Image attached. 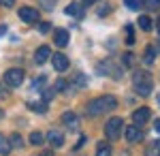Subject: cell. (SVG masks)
<instances>
[{"mask_svg": "<svg viewBox=\"0 0 160 156\" xmlns=\"http://www.w3.org/2000/svg\"><path fill=\"white\" fill-rule=\"evenodd\" d=\"M154 47H156V51H160V41H156V43H154Z\"/></svg>", "mask_w": 160, "mask_h": 156, "instance_id": "cell-33", "label": "cell"}, {"mask_svg": "<svg viewBox=\"0 0 160 156\" xmlns=\"http://www.w3.org/2000/svg\"><path fill=\"white\" fill-rule=\"evenodd\" d=\"M122 131H124V120L122 118H111V120H107V124H105V135H107V139H120Z\"/></svg>", "mask_w": 160, "mask_h": 156, "instance_id": "cell-3", "label": "cell"}, {"mask_svg": "<svg viewBox=\"0 0 160 156\" xmlns=\"http://www.w3.org/2000/svg\"><path fill=\"white\" fill-rule=\"evenodd\" d=\"M68 41H71V36H68V30H56L53 32V43L58 45V47H66L68 45Z\"/></svg>", "mask_w": 160, "mask_h": 156, "instance_id": "cell-11", "label": "cell"}, {"mask_svg": "<svg viewBox=\"0 0 160 156\" xmlns=\"http://www.w3.org/2000/svg\"><path fill=\"white\" fill-rule=\"evenodd\" d=\"M51 58V49L47 47V45H43V47H38L37 51H34V62L37 64H43V62H47Z\"/></svg>", "mask_w": 160, "mask_h": 156, "instance_id": "cell-13", "label": "cell"}, {"mask_svg": "<svg viewBox=\"0 0 160 156\" xmlns=\"http://www.w3.org/2000/svg\"><path fill=\"white\" fill-rule=\"evenodd\" d=\"M154 128H156V131L160 133V118H158V120H156V122H154Z\"/></svg>", "mask_w": 160, "mask_h": 156, "instance_id": "cell-31", "label": "cell"}, {"mask_svg": "<svg viewBox=\"0 0 160 156\" xmlns=\"http://www.w3.org/2000/svg\"><path fill=\"white\" fill-rule=\"evenodd\" d=\"M139 26H141V30L149 32V30H152V19H149L148 15H141V17H139Z\"/></svg>", "mask_w": 160, "mask_h": 156, "instance_id": "cell-19", "label": "cell"}, {"mask_svg": "<svg viewBox=\"0 0 160 156\" xmlns=\"http://www.w3.org/2000/svg\"><path fill=\"white\" fill-rule=\"evenodd\" d=\"M149 116H152V111H149L148 107H139V109L132 111V122H135L137 126H143V124L149 120Z\"/></svg>", "mask_w": 160, "mask_h": 156, "instance_id": "cell-6", "label": "cell"}, {"mask_svg": "<svg viewBox=\"0 0 160 156\" xmlns=\"http://www.w3.org/2000/svg\"><path fill=\"white\" fill-rule=\"evenodd\" d=\"M4 84L9 86V88H17V86H22L24 81V71L22 69H9V71L4 73Z\"/></svg>", "mask_w": 160, "mask_h": 156, "instance_id": "cell-5", "label": "cell"}, {"mask_svg": "<svg viewBox=\"0 0 160 156\" xmlns=\"http://www.w3.org/2000/svg\"><path fill=\"white\" fill-rule=\"evenodd\" d=\"M158 105H160V94H158Z\"/></svg>", "mask_w": 160, "mask_h": 156, "instance_id": "cell-36", "label": "cell"}, {"mask_svg": "<svg viewBox=\"0 0 160 156\" xmlns=\"http://www.w3.org/2000/svg\"><path fill=\"white\" fill-rule=\"evenodd\" d=\"M43 141H45V137H43L41 133H32V135H30V143L32 145H41Z\"/></svg>", "mask_w": 160, "mask_h": 156, "instance_id": "cell-23", "label": "cell"}, {"mask_svg": "<svg viewBox=\"0 0 160 156\" xmlns=\"http://www.w3.org/2000/svg\"><path fill=\"white\" fill-rule=\"evenodd\" d=\"M30 109H37L38 113H43L45 109H47V103L43 101V103H30Z\"/></svg>", "mask_w": 160, "mask_h": 156, "instance_id": "cell-25", "label": "cell"}, {"mask_svg": "<svg viewBox=\"0 0 160 156\" xmlns=\"http://www.w3.org/2000/svg\"><path fill=\"white\" fill-rule=\"evenodd\" d=\"M13 4H15V0H0V7H4V9H11Z\"/></svg>", "mask_w": 160, "mask_h": 156, "instance_id": "cell-28", "label": "cell"}, {"mask_svg": "<svg viewBox=\"0 0 160 156\" xmlns=\"http://www.w3.org/2000/svg\"><path fill=\"white\" fill-rule=\"evenodd\" d=\"M154 58H156V47L149 45V47L145 49V54H143V62H145V64H154Z\"/></svg>", "mask_w": 160, "mask_h": 156, "instance_id": "cell-17", "label": "cell"}, {"mask_svg": "<svg viewBox=\"0 0 160 156\" xmlns=\"http://www.w3.org/2000/svg\"><path fill=\"white\" fill-rule=\"evenodd\" d=\"M124 131H126V139H128L130 143H137V141H141V139H143V131H141L137 124L128 126V128H124Z\"/></svg>", "mask_w": 160, "mask_h": 156, "instance_id": "cell-10", "label": "cell"}, {"mask_svg": "<svg viewBox=\"0 0 160 156\" xmlns=\"http://www.w3.org/2000/svg\"><path fill=\"white\" fill-rule=\"evenodd\" d=\"M41 156H53V154H51V152H43Z\"/></svg>", "mask_w": 160, "mask_h": 156, "instance_id": "cell-34", "label": "cell"}, {"mask_svg": "<svg viewBox=\"0 0 160 156\" xmlns=\"http://www.w3.org/2000/svg\"><path fill=\"white\" fill-rule=\"evenodd\" d=\"M64 11H66V15H71V17H81V15H83V9H81L79 2H71Z\"/></svg>", "mask_w": 160, "mask_h": 156, "instance_id": "cell-14", "label": "cell"}, {"mask_svg": "<svg viewBox=\"0 0 160 156\" xmlns=\"http://www.w3.org/2000/svg\"><path fill=\"white\" fill-rule=\"evenodd\" d=\"M66 88H68V84H66L64 79H58L56 86H53V92H62V90H66Z\"/></svg>", "mask_w": 160, "mask_h": 156, "instance_id": "cell-24", "label": "cell"}, {"mask_svg": "<svg viewBox=\"0 0 160 156\" xmlns=\"http://www.w3.org/2000/svg\"><path fill=\"white\" fill-rule=\"evenodd\" d=\"M132 86H135V92L139 96H149L154 90V79L148 71H137L132 77Z\"/></svg>", "mask_w": 160, "mask_h": 156, "instance_id": "cell-2", "label": "cell"}, {"mask_svg": "<svg viewBox=\"0 0 160 156\" xmlns=\"http://www.w3.org/2000/svg\"><path fill=\"white\" fill-rule=\"evenodd\" d=\"M145 4H148L149 9H158V7H160V0H145Z\"/></svg>", "mask_w": 160, "mask_h": 156, "instance_id": "cell-27", "label": "cell"}, {"mask_svg": "<svg viewBox=\"0 0 160 156\" xmlns=\"http://www.w3.org/2000/svg\"><path fill=\"white\" fill-rule=\"evenodd\" d=\"M17 13H19V17H22L24 22H28V24L38 22V11H37V9H32V7H22Z\"/></svg>", "mask_w": 160, "mask_h": 156, "instance_id": "cell-7", "label": "cell"}, {"mask_svg": "<svg viewBox=\"0 0 160 156\" xmlns=\"http://www.w3.org/2000/svg\"><path fill=\"white\" fill-rule=\"evenodd\" d=\"M96 156H111V148L107 141H98L96 145Z\"/></svg>", "mask_w": 160, "mask_h": 156, "instance_id": "cell-15", "label": "cell"}, {"mask_svg": "<svg viewBox=\"0 0 160 156\" xmlns=\"http://www.w3.org/2000/svg\"><path fill=\"white\" fill-rule=\"evenodd\" d=\"M98 71L102 73V75L111 77V79H122V66L115 64L113 60H102L98 64Z\"/></svg>", "mask_w": 160, "mask_h": 156, "instance_id": "cell-4", "label": "cell"}, {"mask_svg": "<svg viewBox=\"0 0 160 156\" xmlns=\"http://www.w3.org/2000/svg\"><path fill=\"white\" fill-rule=\"evenodd\" d=\"M118 107V98L113 94H102L98 96V98H94V101H90L88 103V116H100V113H107V111H113V109Z\"/></svg>", "mask_w": 160, "mask_h": 156, "instance_id": "cell-1", "label": "cell"}, {"mask_svg": "<svg viewBox=\"0 0 160 156\" xmlns=\"http://www.w3.org/2000/svg\"><path fill=\"white\" fill-rule=\"evenodd\" d=\"M73 81H75V86H77V88H86V86H88V79L81 75V73H77V75H75Z\"/></svg>", "mask_w": 160, "mask_h": 156, "instance_id": "cell-22", "label": "cell"}, {"mask_svg": "<svg viewBox=\"0 0 160 156\" xmlns=\"http://www.w3.org/2000/svg\"><path fill=\"white\" fill-rule=\"evenodd\" d=\"M94 2H98V0H83V4H94Z\"/></svg>", "mask_w": 160, "mask_h": 156, "instance_id": "cell-32", "label": "cell"}, {"mask_svg": "<svg viewBox=\"0 0 160 156\" xmlns=\"http://www.w3.org/2000/svg\"><path fill=\"white\" fill-rule=\"evenodd\" d=\"M62 124L68 126L71 131H77V128H79V118H77V113H75V111H64V113H62Z\"/></svg>", "mask_w": 160, "mask_h": 156, "instance_id": "cell-8", "label": "cell"}, {"mask_svg": "<svg viewBox=\"0 0 160 156\" xmlns=\"http://www.w3.org/2000/svg\"><path fill=\"white\" fill-rule=\"evenodd\" d=\"M51 64H53V69L58 73H62V71L68 69V58H66L64 54H53V56H51Z\"/></svg>", "mask_w": 160, "mask_h": 156, "instance_id": "cell-9", "label": "cell"}, {"mask_svg": "<svg viewBox=\"0 0 160 156\" xmlns=\"http://www.w3.org/2000/svg\"><path fill=\"white\" fill-rule=\"evenodd\" d=\"M38 30H41V32H49V24H47V22L38 24Z\"/></svg>", "mask_w": 160, "mask_h": 156, "instance_id": "cell-29", "label": "cell"}, {"mask_svg": "<svg viewBox=\"0 0 160 156\" xmlns=\"http://www.w3.org/2000/svg\"><path fill=\"white\" fill-rule=\"evenodd\" d=\"M124 4H126L130 11H139L141 4H143V0H124Z\"/></svg>", "mask_w": 160, "mask_h": 156, "instance_id": "cell-21", "label": "cell"}, {"mask_svg": "<svg viewBox=\"0 0 160 156\" xmlns=\"http://www.w3.org/2000/svg\"><path fill=\"white\" fill-rule=\"evenodd\" d=\"M47 141H49L53 148H62V145H64V135H62L60 131H56V128H51V131L47 133Z\"/></svg>", "mask_w": 160, "mask_h": 156, "instance_id": "cell-12", "label": "cell"}, {"mask_svg": "<svg viewBox=\"0 0 160 156\" xmlns=\"http://www.w3.org/2000/svg\"><path fill=\"white\" fill-rule=\"evenodd\" d=\"M9 143H11V148H22V145H24V139H22L17 133H13L11 137H9Z\"/></svg>", "mask_w": 160, "mask_h": 156, "instance_id": "cell-20", "label": "cell"}, {"mask_svg": "<svg viewBox=\"0 0 160 156\" xmlns=\"http://www.w3.org/2000/svg\"><path fill=\"white\" fill-rule=\"evenodd\" d=\"M128 43H132V26H128Z\"/></svg>", "mask_w": 160, "mask_h": 156, "instance_id": "cell-30", "label": "cell"}, {"mask_svg": "<svg viewBox=\"0 0 160 156\" xmlns=\"http://www.w3.org/2000/svg\"><path fill=\"white\" fill-rule=\"evenodd\" d=\"M132 60H135L132 54H124V66H132Z\"/></svg>", "mask_w": 160, "mask_h": 156, "instance_id": "cell-26", "label": "cell"}, {"mask_svg": "<svg viewBox=\"0 0 160 156\" xmlns=\"http://www.w3.org/2000/svg\"><path fill=\"white\" fill-rule=\"evenodd\" d=\"M156 28H158V32H160V17H158V24H156Z\"/></svg>", "mask_w": 160, "mask_h": 156, "instance_id": "cell-35", "label": "cell"}, {"mask_svg": "<svg viewBox=\"0 0 160 156\" xmlns=\"http://www.w3.org/2000/svg\"><path fill=\"white\" fill-rule=\"evenodd\" d=\"M11 150L13 148H11V143H9V139H7L4 135H0V156H7Z\"/></svg>", "mask_w": 160, "mask_h": 156, "instance_id": "cell-16", "label": "cell"}, {"mask_svg": "<svg viewBox=\"0 0 160 156\" xmlns=\"http://www.w3.org/2000/svg\"><path fill=\"white\" fill-rule=\"evenodd\" d=\"M145 156H160V141L149 143V148L145 150Z\"/></svg>", "mask_w": 160, "mask_h": 156, "instance_id": "cell-18", "label": "cell"}]
</instances>
